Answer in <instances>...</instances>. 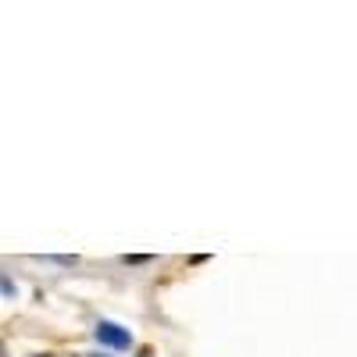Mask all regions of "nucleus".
Masks as SVG:
<instances>
[{
  "label": "nucleus",
  "instance_id": "nucleus-2",
  "mask_svg": "<svg viewBox=\"0 0 357 357\" xmlns=\"http://www.w3.org/2000/svg\"><path fill=\"white\" fill-rule=\"evenodd\" d=\"M129 264H146V261H151V257H146V254H132V257H126Z\"/></svg>",
  "mask_w": 357,
  "mask_h": 357
},
{
  "label": "nucleus",
  "instance_id": "nucleus-1",
  "mask_svg": "<svg viewBox=\"0 0 357 357\" xmlns=\"http://www.w3.org/2000/svg\"><path fill=\"white\" fill-rule=\"evenodd\" d=\"M93 336H97L100 347H111V350H129V347H132L129 329H122V325H114V321H97Z\"/></svg>",
  "mask_w": 357,
  "mask_h": 357
}]
</instances>
